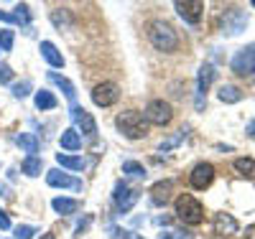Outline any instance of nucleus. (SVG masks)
Returning a JSON list of instances; mask_svg holds the SVG:
<instances>
[{"mask_svg":"<svg viewBox=\"0 0 255 239\" xmlns=\"http://www.w3.org/2000/svg\"><path fill=\"white\" fill-rule=\"evenodd\" d=\"M10 79H13V69L8 64H0V84H8Z\"/></svg>","mask_w":255,"mask_h":239,"instance_id":"obj_33","label":"nucleus"},{"mask_svg":"<svg viewBox=\"0 0 255 239\" xmlns=\"http://www.w3.org/2000/svg\"><path fill=\"white\" fill-rule=\"evenodd\" d=\"M56 163L61 168H69V170H82L84 168V160L77 158V156H67V153H56Z\"/></svg>","mask_w":255,"mask_h":239,"instance_id":"obj_23","label":"nucleus"},{"mask_svg":"<svg viewBox=\"0 0 255 239\" xmlns=\"http://www.w3.org/2000/svg\"><path fill=\"white\" fill-rule=\"evenodd\" d=\"M171 188H174L171 181H158V183L151 188V201H153L156 206H163V204L168 201V196H171Z\"/></svg>","mask_w":255,"mask_h":239,"instance_id":"obj_16","label":"nucleus"},{"mask_svg":"<svg viewBox=\"0 0 255 239\" xmlns=\"http://www.w3.org/2000/svg\"><path fill=\"white\" fill-rule=\"evenodd\" d=\"M0 229H10V219L3 209H0Z\"/></svg>","mask_w":255,"mask_h":239,"instance_id":"obj_35","label":"nucleus"},{"mask_svg":"<svg viewBox=\"0 0 255 239\" xmlns=\"http://www.w3.org/2000/svg\"><path fill=\"white\" fill-rule=\"evenodd\" d=\"M143 117H145V122L163 127V125L171 122L174 110H171V104L163 102V99H151V102H148V107H145V112H143Z\"/></svg>","mask_w":255,"mask_h":239,"instance_id":"obj_4","label":"nucleus"},{"mask_svg":"<svg viewBox=\"0 0 255 239\" xmlns=\"http://www.w3.org/2000/svg\"><path fill=\"white\" fill-rule=\"evenodd\" d=\"M245 239H255V224H250V227L245 229Z\"/></svg>","mask_w":255,"mask_h":239,"instance_id":"obj_37","label":"nucleus"},{"mask_svg":"<svg viewBox=\"0 0 255 239\" xmlns=\"http://www.w3.org/2000/svg\"><path fill=\"white\" fill-rule=\"evenodd\" d=\"M15 26H28L31 23V13H28V5H15Z\"/></svg>","mask_w":255,"mask_h":239,"instance_id":"obj_30","label":"nucleus"},{"mask_svg":"<svg viewBox=\"0 0 255 239\" xmlns=\"http://www.w3.org/2000/svg\"><path fill=\"white\" fill-rule=\"evenodd\" d=\"M49 79H51V81H54V84L59 86V89L64 92V97H67V99H69V102L74 104V99H77V89H74V84H72V81H69L67 77L56 74V72H51V74H49Z\"/></svg>","mask_w":255,"mask_h":239,"instance_id":"obj_18","label":"nucleus"},{"mask_svg":"<svg viewBox=\"0 0 255 239\" xmlns=\"http://www.w3.org/2000/svg\"><path fill=\"white\" fill-rule=\"evenodd\" d=\"M212 181H215V165L212 163H197L194 168H191V173H189V183H191V188H197V191L209 188Z\"/></svg>","mask_w":255,"mask_h":239,"instance_id":"obj_9","label":"nucleus"},{"mask_svg":"<svg viewBox=\"0 0 255 239\" xmlns=\"http://www.w3.org/2000/svg\"><path fill=\"white\" fill-rule=\"evenodd\" d=\"M31 89H33V81L31 79H23V81H18V84H13V97L15 99H23V97H28L31 94Z\"/></svg>","mask_w":255,"mask_h":239,"instance_id":"obj_29","label":"nucleus"},{"mask_svg":"<svg viewBox=\"0 0 255 239\" xmlns=\"http://www.w3.org/2000/svg\"><path fill=\"white\" fill-rule=\"evenodd\" d=\"M15 143H18V148H23L28 156H36V153H38V140H36V135H31V133H20V135L15 138Z\"/></svg>","mask_w":255,"mask_h":239,"instance_id":"obj_21","label":"nucleus"},{"mask_svg":"<svg viewBox=\"0 0 255 239\" xmlns=\"http://www.w3.org/2000/svg\"><path fill=\"white\" fill-rule=\"evenodd\" d=\"M174 8H176V13L186 20V23H191V26H197L199 20H202V15H204V3H202V0H179Z\"/></svg>","mask_w":255,"mask_h":239,"instance_id":"obj_10","label":"nucleus"},{"mask_svg":"<svg viewBox=\"0 0 255 239\" xmlns=\"http://www.w3.org/2000/svg\"><path fill=\"white\" fill-rule=\"evenodd\" d=\"M120 99V86L115 81H102L92 89V102L97 107H113Z\"/></svg>","mask_w":255,"mask_h":239,"instance_id":"obj_8","label":"nucleus"},{"mask_svg":"<svg viewBox=\"0 0 255 239\" xmlns=\"http://www.w3.org/2000/svg\"><path fill=\"white\" fill-rule=\"evenodd\" d=\"M56 104H59V99L51 92H46V89L36 92V107H38V110H54Z\"/></svg>","mask_w":255,"mask_h":239,"instance_id":"obj_24","label":"nucleus"},{"mask_svg":"<svg viewBox=\"0 0 255 239\" xmlns=\"http://www.w3.org/2000/svg\"><path fill=\"white\" fill-rule=\"evenodd\" d=\"M253 5H255V0H253Z\"/></svg>","mask_w":255,"mask_h":239,"instance_id":"obj_40","label":"nucleus"},{"mask_svg":"<svg viewBox=\"0 0 255 239\" xmlns=\"http://www.w3.org/2000/svg\"><path fill=\"white\" fill-rule=\"evenodd\" d=\"M72 120L77 122V133H82L84 138H95L97 135V122H95V117L87 110L72 104Z\"/></svg>","mask_w":255,"mask_h":239,"instance_id":"obj_11","label":"nucleus"},{"mask_svg":"<svg viewBox=\"0 0 255 239\" xmlns=\"http://www.w3.org/2000/svg\"><path fill=\"white\" fill-rule=\"evenodd\" d=\"M217 97H220V102H225V104H235V102L243 99V92L238 89V86H232V84H222L220 92H217Z\"/></svg>","mask_w":255,"mask_h":239,"instance_id":"obj_20","label":"nucleus"},{"mask_svg":"<svg viewBox=\"0 0 255 239\" xmlns=\"http://www.w3.org/2000/svg\"><path fill=\"white\" fill-rule=\"evenodd\" d=\"M41 56H44L49 61V67H54V69H61L64 67V56L59 54V49L54 46L51 41H41Z\"/></svg>","mask_w":255,"mask_h":239,"instance_id":"obj_15","label":"nucleus"},{"mask_svg":"<svg viewBox=\"0 0 255 239\" xmlns=\"http://www.w3.org/2000/svg\"><path fill=\"white\" fill-rule=\"evenodd\" d=\"M232 165H235V170L240 173V176H245V178H255V160H253V158H238Z\"/></svg>","mask_w":255,"mask_h":239,"instance_id":"obj_25","label":"nucleus"},{"mask_svg":"<svg viewBox=\"0 0 255 239\" xmlns=\"http://www.w3.org/2000/svg\"><path fill=\"white\" fill-rule=\"evenodd\" d=\"M161 239H191V237H189L186 232H166Z\"/></svg>","mask_w":255,"mask_h":239,"instance_id":"obj_34","label":"nucleus"},{"mask_svg":"<svg viewBox=\"0 0 255 239\" xmlns=\"http://www.w3.org/2000/svg\"><path fill=\"white\" fill-rule=\"evenodd\" d=\"M41 168H44V163H41V158H36V156H28L23 163H20V170H23L26 176H31V178L41 176Z\"/></svg>","mask_w":255,"mask_h":239,"instance_id":"obj_22","label":"nucleus"},{"mask_svg":"<svg viewBox=\"0 0 255 239\" xmlns=\"http://www.w3.org/2000/svg\"><path fill=\"white\" fill-rule=\"evenodd\" d=\"M220 28H222L225 36H238V33H243V31L248 28V15H245V10H240V8H227L225 15H222Z\"/></svg>","mask_w":255,"mask_h":239,"instance_id":"obj_5","label":"nucleus"},{"mask_svg":"<svg viewBox=\"0 0 255 239\" xmlns=\"http://www.w3.org/2000/svg\"><path fill=\"white\" fill-rule=\"evenodd\" d=\"M245 133H248L250 138H255V120H253V122L248 125V130H245Z\"/></svg>","mask_w":255,"mask_h":239,"instance_id":"obj_38","label":"nucleus"},{"mask_svg":"<svg viewBox=\"0 0 255 239\" xmlns=\"http://www.w3.org/2000/svg\"><path fill=\"white\" fill-rule=\"evenodd\" d=\"M113 199H115L118 211H120V214H128V211H130V209L135 206V201L140 199V191H138V188H130L125 181H120V183L115 186Z\"/></svg>","mask_w":255,"mask_h":239,"instance_id":"obj_7","label":"nucleus"},{"mask_svg":"<svg viewBox=\"0 0 255 239\" xmlns=\"http://www.w3.org/2000/svg\"><path fill=\"white\" fill-rule=\"evenodd\" d=\"M51 20H54L56 28H67V26L72 23V18H69V10H67V8H56V10L51 13Z\"/></svg>","mask_w":255,"mask_h":239,"instance_id":"obj_28","label":"nucleus"},{"mask_svg":"<svg viewBox=\"0 0 255 239\" xmlns=\"http://www.w3.org/2000/svg\"><path fill=\"white\" fill-rule=\"evenodd\" d=\"M230 67H232V72L240 74V77H253L255 74V43H253V46L240 49L235 56H232Z\"/></svg>","mask_w":255,"mask_h":239,"instance_id":"obj_6","label":"nucleus"},{"mask_svg":"<svg viewBox=\"0 0 255 239\" xmlns=\"http://www.w3.org/2000/svg\"><path fill=\"white\" fill-rule=\"evenodd\" d=\"M41 239H56L54 234H44V237H41Z\"/></svg>","mask_w":255,"mask_h":239,"instance_id":"obj_39","label":"nucleus"},{"mask_svg":"<svg viewBox=\"0 0 255 239\" xmlns=\"http://www.w3.org/2000/svg\"><path fill=\"white\" fill-rule=\"evenodd\" d=\"M33 234H36V229L28 227V224H20L15 229V239H33Z\"/></svg>","mask_w":255,"mask_h":239,"instance_id":"obj_32","label":"nucleus"},{"mask_svg":"<svg viewBox=\"0 0 255 239\" xmlns=\"http://www.w3.org/2000/svg\"><path fill=\"white\" fill-rule=\"evenodd\" d=\"M0 20H3V23H15L13 13H3V10H0Z\"/></svg>","mask_w":255,"mask_h":239,"instance_id":"obj_36","label":"nucleus"},{"mask_svg":"<svg viewBox=\"0 0 255 239\" xmlns=\"http://www.w3.org/2000/svg\"><path fill=\"white\" fill-rule=\"evenodd\" d=\"M174 209H176V216L189 227H199L204 222V206L191 196V193H181L174 204Z\"/></svg>","mask_w":255,"mask_h":239,"instance_id":"obj_2","label":"nucleus"},{"mask_svg":"<svg viewBox=\"0 0 255 239\" xmlns=\"http://www.w3.org/2000/svg\"><path fill=\"white\" fill-rule=\"evenodd\" d=\"M59 143H61L64 150H79L82 148V135L77 133L74 127H69V130H64V133H61Z\"/></svg>","mask_w":255,"mask_h":239,"instance_id":"obj_19","label":"nucleus"},{"mask_svg":"<svg viewBox=\"0 0 255 239\" xmlns=\"http://www.w3.org/2000/svg\"><path fill=\"white\" fill-rule=\"evenodd\" d=\"M148 38H151V43L158 51L171 54L179 49V36H176L174 26L166 23V20H151L148 23Z\"/></svg>","mask_w":255,"mask_h":239,"instance_id":"obj_1","label":"nucleus"},{"mask_svg":"<svg viewBox=\"0 0 255 239\" xmlns=\"http://www.w3.org/2000/svg\"><path fill=\"white\" fill-rule=\"evenodd\" d=\"M118 130L125 135V138H130V140H138L148 133V127H145V117L138 112V110H128V112H120L118 120H115Z\"/></svg>","mask_w":255,"mask_h":239,"instance_id":"obj_3","label":"nucleus"},{"mask_svg":"<svg viewBox=\"0 0 255 239\" xmlns=\"http://www.w3.org/2000/svg\"><path fill=\"white\" fill-rule=\"evenodd\" d=\"M123 173H128V176H133V178H145V168L138 160H125L123 163Z\"/></svg>","mask_w":255,"mask_h":239,"instance_id":"obj_27","label":"nucleus"},{"mask_svg":"<svg viewBox=\"0 0 255 239\" xmlns=\"http://www.w3.org/2000/svg\"><path fill=\"white\" fill-rule=\"evenodd\" d=\"M13 31H8V28H3L0 31V51H10L13 49Z\"/></svg>","mask_w":255,"mask_h":239,"instance_id":"obj_31","label":"nucleus"},{"mask_svg":"<svg viewBox=\"0 0 255 239\" xmlns=\"http://www.w3.org/2000/svg\"><path fill=\"white\" fill-rule=\"evenodd\" d=\"M51 209L61 216H69V214H77L79 211V201L77 199H64V196H56L51 201Z\"/></svg>","mask_w":255,"mask_h":239,"instance_id":"obj_17","label":"nucleus"},{"mask_svg":"<svg viewBox=\"0 0 255 239\" xmlns=\"http://www.w3.org/2000/svg\"><path fill=\"white\" fill-rule=\"evenodd\" d=\"M186 135H189V130H186V127H181L176 135H171L168 140H163V143L158 145V148H161V153H166V150H171V148H176L179 143H184V140H186Z\"/></svg>","mask_w":255,"mask_h":239,"instance_id":"obj_26","label":"nucleus"},{"mask_svg":"<svg viewBox=\"0 0 255 239\" xmlns=\"http://www.w3.org/2000/svg\"><path fill=\"white\" fill-rule=\"evenodd\" d=\"M215 234L230 237V234H238V219L232 214H215Z\"/></svg>","mask_w":255,"mask_h":239,"instance_id":"obj_14","label":"nucleus"},{"mask_svg":"<svg viewBox=\"0 0 255 239\" xmlns=\"http://www.w3.org/2000/svg\"><path fill=\"white\" fill-rule=\"evenodd\" d=\"M215 67L212 64H202V69H199V77H197V110H202L204 107V97L209 92V84L215 81Z\"/></svg>","mask_w":255,"mask_h":239,"instance_id":"obj_12","label":"nucleus"},{"mask_svg":"<svg viewBox=\"0 0 255 239\" xmlns=\"http://www.w3.org/2000/svg\"><path fill=\"white\" fill-rule=\"evenodd\" d=\"M46 183L54 186V188H72V191H82V181L79 178H72L69 173H61L59 168L49 170L46 173Z\"/></svg>","mask_w":255,"mask_h":239,"instance_id":"obj_13","label":"nucleus"}]
</instances>
